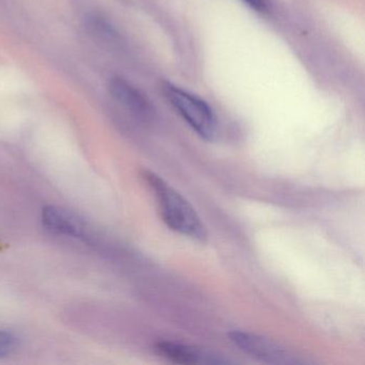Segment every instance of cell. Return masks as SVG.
<instances>
[{
  "label": "cell",
  "mask_w": 365,
  "mask_h": 365,
  "mask_svg": "<svg viewBox=\"0 0 365 365\" xmlns=\"http://www.w3.org/2000/svg\"><path fill=\"white\" fill-rule=\"evenodd\" d=\"M42 222L54 234L86 238V225L84 222L73 213L59 207H44L42 210Z\"/></svg>",
  "instance_id": "obj_5"
},
{
  "label": "cell",
  "mask_w": 365,
  "mask_h": 365,
  "mask_svg": "<svg viewBox=\"0 0 365 365\" xmlns=\"http://www.w3.org/2000/svg\"><path fill=\"white\" fill-rule=\"evenodd\" d=\"M18 346V339L10 331L0 330V356L11 354Z\"/></svg>",
  "instance_id": "obj_7"
},
{
  "label": "cell",
  "mask_w": 365,
  "mask_h": 365,
  "mask_svg": "<svg viewBox=\"0 0 365 365\" xmlns=\"http://www.w3.org/2000/svg\"><path fill=\"white\" fill-rule=\"evenodd\" d=\"M228 336L232 343L241 351L262 362L273 364H294L298 362L294 354H290L285 348L255 333L232 330Z\"/></svg>",
  "instance_id": "obj_3"
},
{
  "label": "cell",
  "mask_w": 365,
  "mask_h": 365,
  "mask_svg": "<svg viewBox=\"0 0 365 365\" xmlns=\"http://www.w3.org/2000/svg\"><path fill=\"white\" fill-rule=\"evenodd\" d=\"M140 177L153 191L160 215L170 230L193 240H206V226L193 206L178 191L151 170H142Z\"/></svg>",
  "instance_id": "obj_1"
},
{
  "label": "cell",
  "mask_w": 365,
  "mask_h": 365,
  "mask_svg": "<svg viewBox=\"0 0 365 365\" xmlns=\"http://www.w3.org/2000/svg\"><path fill=\"white\" fill-rule=\"evenodd\" d=\"M163 93L173 108L200 138L208 140L215 138L217 118L207 102L170 83H164Z\"/></svg>",
  "instance_id": "obj_2"
},
{
  "label": "cell",
  "mask_w": 365,
  "mask_h": 365,
  "mask_svg": "<svg viewBox=\"0 0 365 365\" xmlns=\"http://www.w3.org/2000/svg\"><path fill=\"white\" fill-rule=\"evenodd\" d=\"M250 8L257 12H264L268 9L267 0H243Z\"/></svg>",
  "instance_id": "obj_8"
},
{
  "label": "cell",
  "mask_w": 365,
  "mask_h": 365,
  "mask_svg": "<svg viewBox=\"0 0 365 365\" xmlns=\"http://www.w3.org/2000/svg\"><path fill=\"white\" fill-rule=\"evenodd\" d=\"M110 95L125 110L143 123H151L155 117L153 102L140 89L121 78H114L108 85Z\"/></svg>",
  "instance_id": "obj_4"
},
{
  "label": "cell",
  "mask_w": 365,
  "mask_h": 365,
  "mask_svg": "<svg viewBox=\"0 0 365 365\" xmlns=\"http://www.w3.org/2000/svg\"><path fill=\"white\" fill-rule=\"evenodd\" d=\"M155 351L162 358L177 364H197L215 362L212 356L191 346L170 341H159L155 344Z\"/></svg>",
  "instance_id": "obj_6"
}]
</instances>
